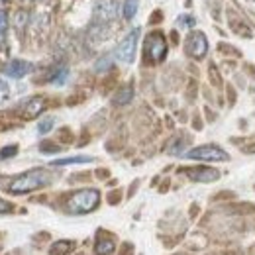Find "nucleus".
<instances>
[{
  "mask_svg": "<svg viewBox=\"0 0 255 255\" xmlns=\"http://www.w3.org/2000/svg\"><path fill=\"white\" fill-rule=\"evenodd\" d=\"M53 175L47 171V169H32L28 173H24L22 177L14 179L8 187V191L14 192V194H24V192H32L37 189H43L51 183Z\"/></svg>",
  "mask_w": 255,
  "mask_h": 255,
  "instance_id": "nucleus-1",
  "label": "nucleus"
},
{
  "mask_svg": "<svg viewBox=\"0 0 255 255\" xmlns=\"http://www.w3.org/2000/svg\"><path fill=\"white\" fill-rule=\"evenodd\" d=\"M100 204V191L96 189H83V191L73 192L69 198H67V212L69 214H75V216H81V214H89L98 208Z\"/></svg>",
  "mask_w": 255,
  "mask_h": 255,
  "instance_id": "nucleus-2",
  "label": "nucleus"
},
{
  "mask_svg": "<svg viewBox=\"0 0 255 255\" xmlns=\"http://www.w3.org/2000/svg\"><path fill=\"white\" fill-rule=\"evenodd\" d=\"M189 159H198V161H228L230 159V153L224 151L220 145H214V143H208V145H198L191 149L187 153Z\"/></svg>",
  "mask_w": 255,
  "mask_h": 255,
  "instance_id": "nucleus-3",
  "label": "nucleus"
},
{
  "mask_svg": "<svg viewBox=\"0 0 255 255\" xmlns=\"http://www.w3.org/2000/svg\"><path fill=\"white\" fill-rule=\"evenodd\" d=\"M167 55V41L161 32H153L145 39V57H149L153 63H159Z\"/></svg>",
  "mask_w": 255,
  "mask_h": 255,
  "instance_id": "nucleus-4",
  "label": "nucleus"
},
{
  "mask_svg": "<svg viewBox=\"0 0 255 255\" xmlns=\"http://www.w3.org/2000/svg\"><path fill=\"white\" fill-rule=\"evenodd\" d=\"M185 53L192 59H202L208 53V39L202 32H191L185 39Z\"/></svg>",
  "mask_w": 255,
  "mask_h": 255,
  "instance_id": "nucleus-5",
  "label": "nucleus"
},
{
  "mask_svg": "<svg viewBox=\"0 0 255 255\" xmlns=\"http://www.w3.org/2000/svg\"><path fill=\"white\" fill-rule=\"evenodd\" d=\"M139 33H141L139 32V28H135V30H131V32L128 33L126 37L118 43V47H116V57H118L122 63H131V61H133Z\"/></svg>",
  "mask_w": 255,
  "mask_h": 255,
  "instance_id": "nucleus-6",
  "label": "nucleus"
},
{
  "mask_svg": "<svg viewBox=\"0 0 255 255\" xmlns=\"http://www.w3.org/2000/svg\"><path fill=\"white\" fill-rule=\"evenodd\" d=\"M116 250V238L114 234L106 232V230H98L96 232L95 252L96 255H112Z\"/></svg>",
  "mask_w": 255,
  "mask_h": 255,
  "instance_id": "nucleus-7",
  "label": "nucleus"
},
{
  "mask_svg": "<svg viewBox=\"0 0 255 255\" xmlns=\"http://www.w3.org/2000/svg\"><path fill=\"white\" fill-rule=\"evenodd\" d=\"M191 181L196 183H212L220 177V173L216 169H210V167H194V169H185L183 171Z\"/></svg>",
  "mask_w": 255,
  "mask_h": 255,
  "instance_id": "nucleus-8",
  "label": "nucleus"
},
{
  "mask_svg": "<svg viewBox=\"0 0 255 255\" xmlns=\"http://www.w3.org/2000/svg\"><path fill=\"white\" fill-rule=\"evenodd\" d=\"M30 71H32V63L30 61H22V59H12L10 63L4 67V73L10 79H22Z\"/></svg>",
  "mask_w": 255,
  "mask_h": 255,
  "instance_id": "nucleus-9",
  "label": "nucleus"
},
{
  "mask_svg": "<svg viewBox=\"0 0 255 255\" xmlns=\"http://www.w3.org/2000/svg\"><path fill=\"white\" fill-rule=\"evenodd\" d=\"M116 12H118V4H116L114 0H102V2L96 4V8H95V16L100 18V22L112 20V18L116 16Z\"/></svg>",
  "mask_w": 255,
  "mask_h": 255,
  "instance_id": "nucleus-10",
  "label": "nucleus"
},
{
  "mask_svg": "<svg viewBox=\"0 0 255 255\" xmlns=\"http://www.w3.org/2000/svg\"><path fill=\"white\" fill-rule=\"evenodd\" d=\"M43 110H45V100H43L41 96H33V98H30V100L26 102V106H24V116H26V118H35V116H39Z\"/></svg>",
  "mask_w": 255,
  "mask_h": 255,
  "instance_id": "nucleus-11",
  "label": "nucleus"
},
{
  "mask_svg": "<svg viewBox=\"0 0 255 255\" xmlns=\"http://www.w3.org/2000/svg\"><path fill=\"white\" fill-rule=\"evenodd\" d=\"M73 250H75V242H71V240H61V242H57V244H53V246L49 248V254L51 255H69Z\"/></svg>",
  "mask_w": 255,
  "mask_h": 255,
  "instance_id": "nucleus-12",
  "label": "nucleus"
},
{
  "mask_svg": "<svg viewBox=\"0 0 255 255\" xmlns=\"http://www.w3.org/2000/svg\"><path fill=\"white\" fill-rule=\"evenodd\" d=\"M131 98H133V89L128 85V87L120 89V91L116 93V96H114V104H118V106H124V104H128Z\"/></svg>",
  "mask_w": 255,
  "mask_h": 255,
  "instance_id": "nucleus-13",
  "label": "nucleus"
},
{
  "mask_svg": "<svg viewBox=\"0 0 255 255\" xmlns=\"http://www.w3.org/2000/svg\"><path fill=\"white\" fill-rule=\"evenodd\" d=\"M137 4H139V0H126V2H124V6H122V14H124L126 20H131V18L135 16V12H137Z\"/></svg>",
  "mask_w": 255,
  "mask_h": 255,
  "instance_id": "nucleus-14",
  "label": "nucleus"
},
{
  "mask_svg": "<svg viewBox=\"0 0 255 255\" xmlns=\"http://www.w3.org/2000/svg\"><path fill=\"white\" fill-rule=\"evenodd\" d=\"M93 157H85V155H81V157H67V159H57L53 161L51 165L53 167H61V165H73V163H91Z\"/></svg>",
  "mask_w": 255,
  "mask_h": 255,
  "instance_id": "nucleus-15",
  "label": "nucleus"
},
{
  "mask_svg": "<svg viewBox=\"0 0 255 255\" xmlns=\"http://www.w3.org/2000/svg\"><path fill=\"white\" fill-rule=\"evenodd\" d=\"M53 124H55L53 118H43V120L37 124V131H39V133H47V131L53 128Z\"/></svg>",
  "mask_w": 255,
  "mask_h": 255,
  "instance_id": "nucleus-16",
  "label": "nucleus"
},
{
  "mask_svg": "<svg viewBox=\"0 0 255 255\" xmlns=\"http://www.w3.org/2000/svg\"><path fill=\"white\" fill-rule=\"evenodd\" d=\"M67 75H69V71H67V69H59V71H57V75H53V77H51V81H53V83H57V85H63L65 79H67Z\"/></svg>",
  "mask_w": 255,
  "mask_h": 255,
  "instance_id": "nucleus-17",
  "label": "nucleus"
},
{
  "mask_svg": "<svg viewBox=\"0 0 255 255\" xmlns=\"http://www.w3.org/2000/svg\"><path fill=\"white\" fill-rule=\"evenodd\" d=\"M39 149H41V151H43V153H57V151H59V149H61V147H57V145H55V143H49V141H43V143H41V147H39Z\"/></svg>",
  "mask_w": 255,
  "mask_h": 255,
  "instance_id": "nucleus-18",
  "label": "nucleus"
},
{
  "mask_svg": "<svg viewBox=\"0 0 255 255\" xmlns=\"http://www.w3.org/2000/svg\"><path fill=\"white\" fill-rule=\"evenodd\" d=\"M16 151H18V147H16V145H8V147H4V149L0 151V157H2V159H6V157H14V155H16Z\"/></svg>",
  "mask_w": 255,
  "mask_h": 255,
  "instance_id": "nucleus-19",
  "label": "nucleus"
},
{
  "mask_svg": "<svg viewBox=\"0 0 255 255\" xmlns=\"http://www.w3.org/2000/svg\"><path fill=\"white\" fill-rule=\"evenodd\" d=\"M6 28H8V16H6V12H4V10H0V37L4 35Z\"/></svg>",
  "mask_w": 255,
  "mask_h": 255,
  "instance_id": "nucleus-20",
  "label": "nucleus"
},
{
  "mask_svg": "<svg viewBox=\"0 0 255 255\" xmlns=\"http://www.w3.org/2000/svg\"><path fill=\"white\" fill-rule=\"evenodd\" d=\"M10 95V89H8V85L4 83V81H0V102H4L6 98Z\"/></svg>",
  "mask_w": 255,
  "mask_h": 255,
  "instance_id": "nucleus-21",
  "label": "nucleus"
},
{
  "mask_svg": "<svg viewBox=\"0 0 255 255\" xmlns=\"http://www.w3.org/2000/svg\"><path fill=\"white\" fill-rule=\"evenodd\" d=\"M120 255H133V246L126 242V244H122V248H120Z\"/></svg>",
  "mask_w": 255,
  "mask_h": 255,
  "instance_id": "nucleus-22",
  "label": "nucleus"
},
{
  "mask_svg": "<svg viewBox=\"0 0 255 255\" xmlns=\"http://www.w3.org/2000/svg\"><path fill=\"white\" fill-rule=\"evenodd\" d=\"M10 210H12V204L0 198V214H6V212H10Z\"/></svg>",
  "mask_w": 255,
  "mask_h": 255,
  "instance_id": "nucleus-23",
  "label": "nucleus"
},
{
  "mask_svg": "<svg viewBox=\"0 0 255 255\" xmlns=\"http://www.w3.org/2000/svg\"><path fill=\"white\" fill-rule=\"evenodd\" d=\"M102 67H110V59H102V61H98V63L95 65L96 71H104Z\"/></svg>",
  "mask_w": 255,
  "mask_h": 255,
  "instance_id": "nucleus-24",
  "label": "nucleus"
},
{
  "mask_svg": "<svg viewBox=\"0 0 255 255\" xmlns=\"http://www.w3.org/2000/svg\"><path fill=\"white\" fill-rule=\"evenodd\" d=\"M118 200H120V192H112L110 194V204H116Z\"/></svg>",
  "mask_w": 255,
  "mask_h": 255,
  "instance_id": "nucleus-25",
  "label": "nucleus"
},
{
  "mask_svg": "<svg viewBox=\"0 0 255 255\" xmlns=\"http://www.w3.org/2000/svg\"><path fill=\"white\" fill-rule=\"evenodd\" d=\"M181 22H185L187 26H194V20L192 18H181Z\"/></svg>",
  "mask_w": 255,
  "mask_h": 255,
  "instance_id": "nucleus-26",
  "label": "nucleus"
}]
</instances>
